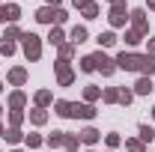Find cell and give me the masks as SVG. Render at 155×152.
<instances>
[{
  "instance_id": "ee69618b",
  "label": "cell",
  "mask_w": 155,
  "mask_h": 152,
  "mask_svg": "<svg viewBox=\"0 0 155 152\" xmlns=\"http://www.w3.org/2000/svg\"><path fill=\"white\" fill-rule=\"evenodd\" d=\"M110 3H119V0H110Z\"/></svg>"
},
{
  "instance_id": "b9f144b4",
  "label": "cell",
  "mask_w": 155,
  "mask_h": 152,
  "mask_svg": "<svg viewBox=\"0 0 155 152\" xmlns=\"http://www.w3.org/2000/svg\"><path fill=\"white\" fill-rule=\"evenodd\" d=\"M149 9H155V0H149Z\"/></svg>"
},
{
  "instance_id": "2e32d148",
  "label": "cell",
  "mask_w": 155,
  "mask_h": 152,
  "mask_svg": "<svg viewBox=\"0 0 155 152\" xmlns=\"http://www.w3.org/2000/svg\"><path fill=\"white\" fill-rule=\"evenodd\" d=\"M21 18V9L12 3V6H6V21H18Z\"/></svg>"
},
{
  "instance_id": "7a4b0ae2",
  "label": "cell",
  "mask_w": 155,
  "mask_h": 152,
  "mask_svg": "<svg viewBox=\"0 0 155 152\" xmlns=\"http://www.w3.org/2000/svg\"><path fill=\"white\" fill-rule=\"evenodd\" d=\"M24 54H27V60H39L42 57V42H39L36 33H24Z\"/></svg>"
},
{
  "instance_id": "3957f363",
  "label": "cell",
  "mask_w": 155,
  "mask_h": 152,
  "mask_svg": "<svg viewBox=\"0 0 155 152\" xmlns=\"http://www.w3.org/2000/svg\"><path fill=\"white\" fill-rule=\"evenodd\" d=\"M125 21H128V9H125V3L119 0V3L110 6V24H114V27H122Z\"/></svg>"
},
{
  "instance_id": "5bb4252c",
  "label": "cell",
  "mask_w": 155,
  "mask_h": 152,
  "mask_svg": "<svg viewBox=\"0 0 155 152\" xmlns=\"http://www.w3.org/2000/svg\"><path fill=\"white\" fill-rule=\"evenodd\" d=\"M81 42H87V30L84 27H75L72 30V45H81Z\"/></svg>"
},
{
  "instance_id": "ffe728a7",
  "label": "cell",
  "mask_w": 155,
  "mask_h": 152,
  "mask_svg": "<svg viewBox=\"0 0 155 152\" xmlns=\"http://www.w3.org/2000/svg\"><path fill=\"white\" fill-rule=\"evenodd\" d=\"M81 72H96V63H93V54L81 60Z\"/></svg>"
},
{
  "instance_id": "7dc6e473",
  "label": "cell",
  "mask_w": 155,
  "mask_h": 152,
  "mask_svg": "<svg viewBox=\"0 0 155 152\" xmlns=\"http://www.w3.org/2000/svg\"><path fill=\"white\" fill-rule=\"evenodd\" d=\"M15 152H21V149H15Z\"/></svg>"
},
{
  "instance_id": "f6af8a7d",
  "label": "cell",
  "mask_w": 155,
  "mask_h": 152,
  "mask_svg": "<svg viewBox=\"0 0 155 152\" xmlns=\"http://www.w3.org/2000/svg\"><path fill=\"white\" fill-rule=\"evenodd\" d=\"M152 116H155V107H152Z\"/></svg>"
},
{
  "instance_id": "4fadbf2b",
  "label": "cell",
  "mask_w": 155,
  "mask_h": 152,
  "mask_svg": "<svg viewBox=\"0 0 155 152\" xmlns=\"http://www.w3.org/2000/svg\"><path fill=\"white\" fill-rule=\"evenodd\" d=\"M98 137H101V134H98L96 128H84V131H81V140H84V143H96Z\"/></svg>"
},
{
  "instance_id": "bcb514c9",
  "label": "cell",
  "mask_w": 155,
  "mask_h": 152,
  "mask_svg": "<svg viewBox=\"0 0 155 152\" xmlns=\"http://www.w3.org/2000/svg\"><path fill=\"white\" fill-rule=\"evenodd\" d=\"M0 114H3V107H0Z\"/></svg>"
},
{
  "instance_id": "8992f818",
  "label": "cell",
  "mask_w": 155,
  "mask_h": 152,
  "mask_svg": "<svg viewBox=\"0 0 155 152\" xmlns=\"http://www.w3.org/2000/svg\"><path fill=\"white\" fill-rule=\"evenodd\" d=\"M57 81H60V87H69V84L75 81V75H72V69L66 66V60H60V63H57Z\"/></svg>"
},
{
  "instance_id": "cb8c5ba5",
  "label": "cell",
  "mask_w": 155,
  "mask_h": 152,
  "mask_svg": "<svg viewBox=\"0 0 155 152\" xmlns=\"http://www.w3.org/2000/svg\"><path fill=\"white\" fill-rule=\"evenodd\" d=\"M96 15H98V6H96V3L84 6V18H96Z\"/></svg>"
},
{
  "instance_id": "4316f807",
  "label": "cell",
  "mask_w": 155,
  "mask_h": 152,
  "mask_svg": "<svg viewBox=\"0 0 155 152\" xmlns=\"http://www.w3.org/2000/svg\"><path fill=\"white\" fill-rule=\"evenodd\" d=\"M125 149H131V152H143V143H140V140H125Z\"/></svg>"
},
{
  "instance_id": "ab89813d",
  "label": "cell",
  "mask_w": 155,
  "mask_h": 152,
  "mask_svg": "<svg viewBox=\"0 0 155 152\" xmlns=\"http://www.w3.org/2000/svg\"><path fill=\"white\" fill-rule=\"evenodd\" d=\"M48 6H54V9H57V6H60V0H48Z\"/></svg>"
},
{
  "instance_id": "8fae6325",
  "label": "cell",
  "mask_w": 155,
  "mask_h": 152,
  "mask_svg": "<svg viewBox=\"0 0 155 152\" xmlns=\"http://www.w3.org/2000/svg\"><path fill=\"white\" fill-rule=\"evenodd\" d=\"M134 90L140 95H146V93H152V81H149V78H140V81H137L134 84Z\"/></svg>"
},
{
  "instance_id": "f1b7e54d",
  "label": "cell",
  "mask_w": 155,
  "mask_h": 152,
  "mask_svg": "<svg viewBox=\"0 0 155 152\" xmlns=\"http://www.w3.org/2000/svg\"><path fill=\"white\" fill-rule=\"evenodd\" d=\"M125 42H128V45H137V42H140V33H137V30H128V33H125Z\"/></svg>"
},
{
  "instance_id": "d6a6232c",
  "label": "cell",
  "mask_w": 155,
  "mask_h": 152,
  "mask_svg": "<svg viewBox=\"0 0 155 152\" xmlns=\"http://www.w3.org/2000/svg\"><path fill=\"white\" fill-rule=\"evenodd\" d=\"M116 101H119V104H131V93H128V90H122V93H119V98H116Z\"/></svg>"
},
{
  "instance_id": "484cf974",
  "label": "cell",
  "mask_w": 155,
  "mask_h": 152,
  "mask_svg": "<svg viewBox=\"0 0 155 152\" xmlns=\"http://www.w3.org/2000/svg\"><path fill=\"white\" fill-rule=\"evenodd\" d=\"M54 107H57V114H60V116H69V107H72V104H69V101H57Z\"/></svg>"
},
{
  "instance_id": "44dd1931",
  "label": "cell",
  "mask_w": 155,
  "mask_h": 152,
  "mask_svg": "<svg viewBox=\"0 0 155 152\" xmlns=\"http://www.w3.org/2000/svg\"><path fill=\"white\" fill-rule=\"evenodd\" d=\"M3 137H6V143H18V140H21V131H18V128H9Z\"/></svg>"
},
{
  "instance_id": "f546056e",
  "label": "cell",
  "mask_w": 155,
  "mask_h": 152,
  "mask_svg": "<svg viewBox=\"0 0 155 152\" xmlns=\"http://www.w3.org/2000/svg\"><path fill=\"white\" fill-rule=\"evenodd\" d=\"M24 140H27V146H30V149H33V146H39V143H42V137H39V134H27Z\"/></svg>"
},
{
  "instance_id": "603a6c76",
  "label": "cell",
  "mask_w": 155,
  "mask_h": 152,
  "mask_svg": "<svg viewBox=\"0 0 155 152\" xmlns=\"http://www.w3.org/2000/svg\"><path fill=\"white\" fill-rule=\"evenodd\" d=\"M12 51H15V45H12L9 39H0V54H6V57H9Z\"/></svg>"
},
{
  "instance_id": "d4e9b609",
  "label": "cell",
  "mask_w": 155,
  "mask_h": 152,
  "mask_svg": "<svg viewBox=\"0 0 155 152\" xmlns=\"http://www.w3.org/2000/svg\"><path fill=\"white\" fill-rule=\"evenodd\" d=\"M78 143H81V137H72V134H66V149H78Z\"/></svg>"
},
{
  "instance_id": "5b68a950",
  "label": "cell",
  "mask_w": 155,
  "mask_h": 152,
  "mask_svg": "<svg viewBox=\"0 0 155 152\" xmlns=\"http://www.w3.org/2000/svg\"><path fill=\"white\" fill-rule=\"evenodd\" d=\"M128 18L134 21V30L140 33V36L149 30V24H146V12H143V9H134V12H128Z\"/></svg>"
},
{
  "instance_id": "d6986e66",
  "label": "cell",
  "mask_w": 155,
  "mask_h": 152,
  "mask_svg": "<svg viewBox=\"0 0 155 152\" xmlns=\"http://www.w3.org/2000/svg\"><path fill=\"white\" fill-rule=\"evenodd\" d=\"M30 119H33V125H42V122L48 119V114H45V111H30Z\"/></svg>"
},
{
  "instance_id": "d590c367",
  "label": "cell",
  "mask_w": 155,
  "mask_h": 152,
  "mask_svg": "<svg viewBox=\"0 0 155 152\" xmlns=\"http://www.w3.org/2000/svg\"><path fill=\"white\" fill-rule=\"evenodd\" d=\"M104 140H107V146H119V134H107Z\"/></svg>"
},
{
  "instance_id": "277c9868",
  "label": "cell",
  "mask_w": 155,
  "mask_h": 152,
  "mask_svg": "<svg viewBox=\"0 0 155 152\" xmlns=\"http://www.w3.org/2000/svg\"><path fill=\"white\" fill-rule=\"evenodd\" d=\"M93 63H96V69L101 72V75H114V69H116V60L104 57L101 51H98V54H93Z\"/></svg>"
},
{
  "instance_id": "4dcf8cb0",
  "label": "cell",
  "mask_w": 155,
  "mask_h": 152,
  "mask_svg": "<svg viewBox=\"0 0 155 152\" xmlns=\"http://www.w3.org/2000/svg\"><path fill=\"white\" fill-rule=\"evenodd\" d=\"M140 137H143V140H152V137H155V131L149 128V125H140Z\"/></svg>"
},
{
  "instance_id": "1f68e13d",
  "label": "cell",
  "mask_w": 155,
  "mask_h": 152,
  "mask_svg": "<svg viewBox=\"0 0 155 152\" xmlns=\"http://www.w3.org/2000/svg\"><path fill=\"white\" fill-rule=\"evenodd\" d=\"M84 95H87V101H96V98H98V87H87Z\"/></svg>"
},
{
  "instance_id": "83f0119b",
  "label": "cell",
  "mask_w": 155,
  "mask_h": 152,
  "mask_svg": "<svg viewBox=\"0 0 155 152\" xmlns=\"http://www.w3.org/2000/svg\"><path fill=\"white\" fill-rule=\"evenodd\" d=\"M21 36H24V33H21L18 27H9V30H6V36H3V39H9V42H12V39H21Z\"/></svg>"
},
{
  "instance_id": "e0dca14e",
  "label": "cell",
  "mask_w": 155,
  "mask_h": 152,
  "mask_svg": "<svg viewBox=\"0 0 155 152\" xmlns=\"http://www.w3.org/2000/svg\"><path fill=\"white\" fill-rule=\"evenodd\" d=\"M98 45L110 48V45H116V36H114V33H101V36H98Z\"/></svg>"
},
{
  "instance_id": "8d00e7d4",
  "label": "cell",
  "mask_w": 155,
  "mask_h": 152,
  "mask_svg": "<svg viewBox=\"0 0 155 152\" xmlns=\"http://www.w3.org/2000/svg\"><path fill=\"white\" fill-rule=\"evenodd\" d=\"M90 3H93V0H75V6H78V9H84V6H90Z\"/></svg>"
},
{
  "instance_id": "ac0fdd59",
  "label": "cell",
  "mask_w": 155,
  "mask_h": 152,
  "mask_svg": "<svg viewBox=\"0 0 155 152\" xmlns=\"http://www.w3.org/2000/svg\"><path fill=\"white\" fill-rule=\"evenodd\" d=\"M36 104H39V107L51 104V93H48V90H42V93H36Z\"/></svg>"
},
{
  "instance_id": "9c48e42d",
  "label": "cell",
  "mask_w": 155,
  "mask_h": 152,
  "mask_svg": "<svg viewBox=\"0 0 155 152\" xmlns=\"http://www.w3.org/2000/svg\"><path fill=\"white\" fill-rule=\"evenodd\" d=\"M69 116H81V119H93V116H96V111H93L90 104H72V107H69Z\"/></svg>"
},
{
  "instance_id": "6da1fadb",
  "label": "cell",
  "mask_w": 155,
  "mask_h": 152,
  "mask_svg": "<svg viewBox=\"0 0 155 152\" xmlns=\"http://www.w3.org/2000/svg\"><path fill=\"white\" fill-rule=\"evenodd\" d=\"M36 21H42V24H63L66 21V12L63 9H54V6H42L36 12Z\"/></svg>"
},
{
  "instance_id": "7c38bea8",
  "label": "cell",
  "mask_w": 155,
  "mask_h": 152,
  "mask_svg": "<svg viewBox=\"0 0 155 152\" xmlns=\"http://www.w3.org/2000/svg\"><path fill=\"white\" fill-rule=\"evenodd\" d=\"M24 101H27V98H24V93H12V95H9V107H12V111L24 107Z\"/></svg>"
},
{
  "instance_id": "7402d4cb",
  "label": "cell",
  "mask_w": 155,
  "mask_h": 152,
  "mask_svg": "<svg viewBox=\"0 0 155 152\" xmlns=\"http://www.w3.org/2000/svg\"><path fill=\"white\" fill-rule=\"evenodd\" d=\"M48 42H51V45H63V30L54 27V30H51V36H48Z\"/></svg>"
},
{
  "instance_id": "9a60e30c",
  "label": "cell",
  "mask_w": 155,
  "mask_h": 152,
  "mask_svg": "<svg viewBox=\"0 0 155 152\" xmlns=\"http://www.w3.org/2000/svg\"><path fill=\"white\" fill-rule=\"evenodd\" d=\"M48 143H51V146H63V143H66V131H54L48 137Z\"/></svg>"
},
{
  "instance_id": "e575fe53",
  "label": "cell",
  "mask_w": 155,
  "mask_h": 152,
  "mask_svg": "<svg viewBox=\"0 0 155 152\" xmlns=\"http://www.w3.org/2000/svg\"><path fill=\"white\" fill-rule=\"evenodd\" d=\"M116 98H119L116 90H104V101H116Z\"/></svg>"
},
{
  "instance_id": "7bdbcfd3",
  "label": "cell",
  "mask_w": 155,
  "mask_h": 152,
  "mask_svg": "<svg viewBox=\"0 0 155 152\" xmlns=\"http://www.w3.org/2000/svg\"><path fill=\"white\" fill-rule=\"evenodd\" d=\"M0 93H3V84H0Z\"/></svg>"
},
{
  "instance_id": "30bf717a",
  "label": "cell",
  "mask_w": 155,
  "mask_h": 152,
  "mask_svg": "<svg viewBox=\"0 0 155 152\" xmlns=\"http://www.w3.org/2000/svg\"><path fill=\"white\" fill-rule=\"evenodd\" d=\"M9 81H12L15 87H21V84L27 81V72H24V69H12V72H9Z\"/></svg>"
},
{
  "instance_id": "836d02e7",
  "label": "cell",
  "mask_w": 155,
  "mask_h": 152,
  "mask_svg": "<svg viewBox=\"0 0 155 152\" xmlns=\"http://www.w3.org/2000/svg\"><path fill=\"white\" fill-rule=\"evenodd\" d=\"M72 51H75V45H60V54H63V60L72 57Z\"/></svg>"
},
{
  "instance_id": "60d3db41",
  "label": "cell",
  "mask_w": 155,
  "mask_h": 152,
  "mask_svg": "<svg viewBox=\"0 0 155 152\" xmlns=\"http://www.w3.org/2000/svg\"><path fill=\"white\" fill-rule=\"evenodd\" d=\"M3 134H6V128H3V125H0V137H3Z\"/></svg>"
},
{
  "instance_id": "f35d334b",
  "label": "cell",
  "mask_w": 155,
  "mask_h": 152,
  "mask_svg": "<svg viewBox=\"0 0 155 152\" xmlns=\"http://www.w3.org/2000/svg\"><path fill=\"white\" fill-rule=\"evenodd\" d=\"M149 54H152V57H155V39H152V42H149Z\"/></svg>"
},
{
  "instance_id": "52a82bcc",
  "label": "cell",
  "mask_w": 155,
  "mask_h": 152,
  "mask_svg": "<svg viewBox=\"0 0 155 152\" xmlns=\"http://www.w3.org/2000/svg\"><path fill=\"white\" fill-rule=\"evenodd\" d=\"M116 66H119V69H125V72H137V57L122 51V54L116 57Z\"/></svg>"
},
{
  "instance_id": "74e56055",
  "label": "cell",
  "mask_w": 155,
  "mask_h": 152,
  "mask_svg": "<svg viewBox=\"0 0 155 152\" xmlns=\"http://www.w3.org/2000/svg\"><path fill=\"white\" fill-rule=\"evenodd\" d=\"M6 21V6H0V24Z\"/></svg>"
},
{
  "instance_id": "ba28073f",
  "label": "cell",
  "mask_w": 155,
  "mask_h": 152,
  "mask_svg": "<svg viewBox=\"0 0 155 152\" xmlns=\"http://www.w3.org/2000/svg\"><path fill=\"white\" fill-rule=\"evenodd\" d=\"M137 72H143V78H149L155 72V57L146 54V57H137Z\"/></svg>"
}]
</instances>
